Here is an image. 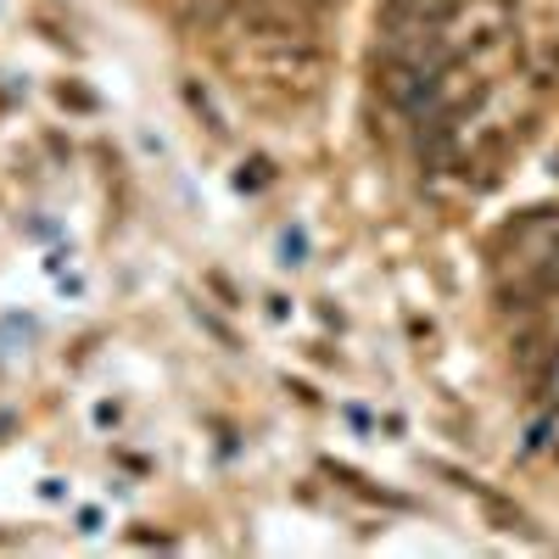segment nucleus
I'll return each mask as SVG.
<instances>
[{
	"label": "nucleus",
	"instance_id": "obj_1",
	"mask_svg": "<svg viewBox=\"0 0 559 559\" xmlns=\"http://www.w3.org/2000/svg\"><path fill=\"white\" fill-rule=\"evenodd\" d=\"M269 179V163H252V174H241V185H263Z\"/></svg>",
	"mask_w": 559,
	"mask_h": 559
},
{
	"label": "nucleus",
	"instance_id": "obj_2",
	"mask_svg": "<svg viewBox=\"0 0 559 559\" xmlns=\"http://www.w3.org/2000/svg\"><path fill=\"white\" fill-rule=\"evenodd\" d=\"M548 168H554V179H559V152H554V163H548Z\"/></svg>",
	"mask_w": 559,
	"mask_h": 559
}]
</instances>
